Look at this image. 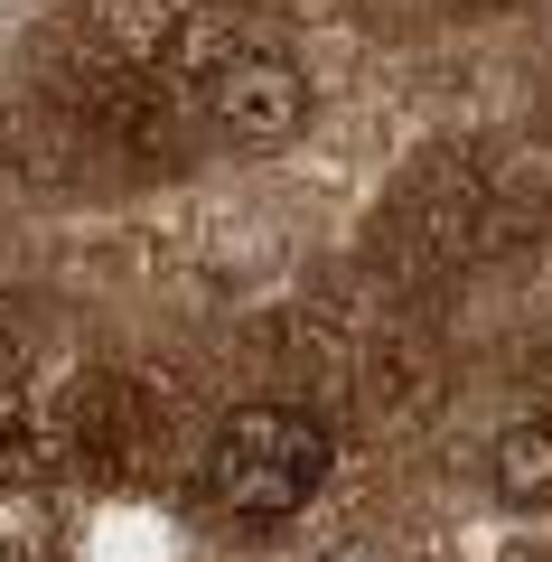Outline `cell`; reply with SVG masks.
<instances>
[{"mask_svg": "<svg viewBox=\"0 0 552 562\" xmlns=\"http://www.w3.org/2000/svg\"><path fill=\"white\" fill-rule=\"evenodd\" d=\"M216 441H225L216 450L225 516H244V525L300 516V497L328 479V431H318L309 413H291V403H235Z\"/></svg>", "mask_w": 552, "mask_h": 562, "instance_id": "1", "label": "cell"}, {"mask_svg": "<svg viewBox=\"0 0 552 562\" xmlns=\"http://www.w3.org/2000/svg\"><path fill=\"white\" fill-rule=\"evenodd\" d=\"M216 122L244 150H281V140H300V122H309V85L281 57H235L216 76Z\"/></svg>", "mask_w": 552, "mask_h": 562, "instance_id": "2", "label": "cell"}, {"mask_svg": "<svg viewBox=\"0 0 552 562\" xmlns=\"http://www.w3.org/2000/svg\"><path fill=\"white\" fill-rule=\"evenodd\" d=\"M487 479H496V497L506 506H552V422H515V431H496V450H487Z\"/></svg>", "mask_w": 552, "mask_h": 562, "instance_id": "3", "label": "cell"}]
</instances>
